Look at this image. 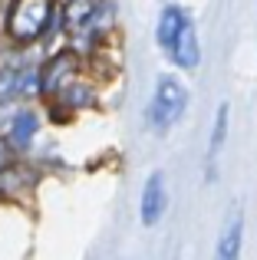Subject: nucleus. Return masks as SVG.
<instances>
[{
	"label": "nucleus",
	"instance_id": "obj_1",
	"mask_svg": "<svg viewBox=\"0 0 257 260\" xmlns=\"http://www.w3.org/2000/svg\"><path fill=\"white\" fill-rule=\"evenodd\" d=\"M185 106H188V89L175 76H162L158 89H155V95H152V106H148V125H155L158 132L172 128L175 122L181 119Z\"/></svg>",
	"mask_w": 257,
	"mask_h": 260
},
{
	"label": "nucleus",
	"instance_id": "obj_2",
	"mask_svg": "<svg viewBox=\"0 0 257 260\" xmlns=\"http://www.w3.org/2000/svg\"><path fill=\"white\" fill-rule=\"evenodd\" d=\"M50 13H53L50 0H13L10 13H7V30H10L13 40L30 43V40L43 37Z\"/></svg>",
	"mask_w": 257,
	"mask_h": 260
},
{
	"label": "nucleus",
	"instance_id": "obj_3",
	"mask_svg": "<svg viewBox=\"0 0 257 260\" xmlns=\"http://www.w3.org/2000/svg\"><path fill=\"white\" fill-rule=\"evenodd\" d=\"M241 244H244V208L231 204L224 214V224H221L214 260H241Z\"/></svg>",
	"mask_w": 257,
	"mask_h": 260
},
{
	"label": "nucleus",
	"instance_id": "obj_4",
	"mask_svg": "<svg viewBox=\"0 0 257 260\" xmlns=\"http://www.w3.org/2000/svg\"><path fill=\"white\" fill-rule=\"evenodd\" d=\"M165 175L155 172L152 178L145 181V188H142V224L145 228H152V224L162 221V214H165Z\"/></svg>",
	"mask_w": 257,
	"mask_h": 260
},
{
	"label": "nucleus",
	"instance_id": "obj_5",
	"mask_svg": "<svg viewBox=\"0 0 257 260\" xmlns=\"http://www.w3.org/2000/svg\"><path fill=\"white\" fill-rule=\"evenodd\" d=\"M198 56H201V50H198V33H195V23L188 20V23L181 26V33L175 37L172 50H168V59H172L178 70H195V66H198Z\"/></svg>",
	"mask_w": 257,
	"mask_h": 260
},
{
	"label": "nucleus",
	"instance_id": "obj_6",
	"mask_svg": "<svg viewBox=\"0 0 257 260\" xmlns=\"http://www.w3.org/2000/svg\"><path fill=\"white\" fill-rule=\"evenodd\" d=\"M228 115L231 109L228 106H218V115H214V132H211V145H208V158H205V178L214 181L218 178V158H221V148H224V139H228Z\"/></svg>",
	"mask_w": 257,
	"mask_h": 260
},
{
	"label": "nucleus",
	"instance_id": "obj_7",
	"mask_svg": "<svg viewBox=\"0 0 257 260\" xmlns=\"http://www.w3.org/2000/svg\"><path fill=\"white\" fill-rule=\"evenodd\" d=\"M33 132H37V119H33V112H20L17 119H13V142H17L20 148L30 145Z\"/></svg>",
	"mask_w": 257,
	"mask_h": 260
},
{
	"label": "nucleus",
	"instance_id": "obj_8",
	"mask_svg": "<svg viewBox=\"0 0 257 260\" xmlns=\"http://www.w3.org/2000/svg\"><path fill=\"white\" fill-rule=\"evenodd\" d=\"M0 165H4V145H0Z\"/></svg>",
	"mask_w": 257,
	"mask_h": 260
}]
</instances>
